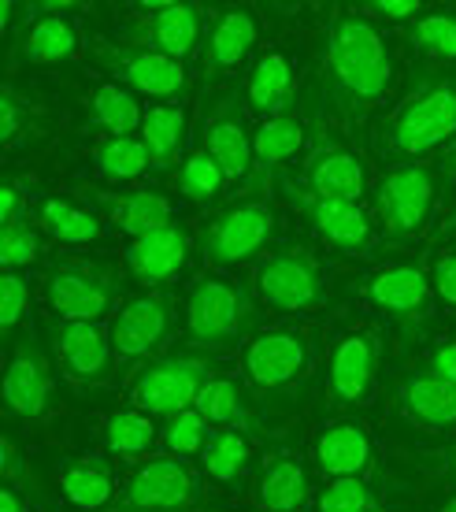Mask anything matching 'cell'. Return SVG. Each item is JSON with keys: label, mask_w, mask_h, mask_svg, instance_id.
<instances>
[{"label": "cell", "mask_w": 456, "mask_h": 512, "mask_svg": "<svg viewBox=\"0 0 456 512\" xmlns=\"http://www.w3.org/2000/svg\"><path fill=\"white\" fill-rule=\"evenodd\" d=\"M297 97V71H293L286 52H264L249 71V86H245V101L256 116L279 119L290 116V104Z\"/></svg>", "instance_id": "cb8c5ba5"}, {"label": "cell", "mask_w": 456, "mask_h": 512, "mask_svg": "<svg viewBox=\"0 0 456 512\" xmlns=\"http://www.w3.org/2000/svg\"><path fill=\"white\" fill-rule=\"evenodd\" d=\"M97 167H101V175H108L115 182L138 179V175L152 171L149 145L141 141V134H134V138H104L97 145Z\"/></svg>", "instance_id": "8d00e7d4"}, {"label": "cell", "mask_w": 456, "mask_h": 512, "mask_svg": "<svg viewBox=\"0 0 456 512\" xmlns=\"http://www.w3.org/2000/svg\"><path fill=\"white\" fill-rule=\"evenodd\" d=\"M456 141V75L431 71L412 82L390 116L375 130V149L393 167L419 164Z\"/></svg>", "instance_id": "7a4b0ae2"}, {"label": "cell", "mask_w": 456, "mask_h": 512, "mask_svg": "<svg viewBox=\"0 0 456 512\" xmlns=\"http://www.w3.org/2000/svg\"><path fill=\"white\" fill-rule=\"evenodd\" d=\"M256 19L249 8H223L216 12L208 38H204V75H230L238 71L256 49Z\"/></svg>", "instance_id": "603a6c76"}, {"label": "cell", "mask_w": 456, "mask_h": 512, "mask_svg": "<svg viewBox=\"0 0 456 512\" xmlns=\"http://www.w3.org/2000/svg\"><path fill=\"white\" fill-rule=\"evenodd\" d=\"M197 409L208 423H216L219 431H234V427H249V401L241 394V386L227 375H212L204 383L201 397H197Z\"/></svg>", "instance_id": "d6a6232c"}, {"label": "cell", "mask_w": 456, "mask_h": 512, "mask_svg": "<svg viewBox=\"0 0 456 512\" xmlns=\"http://www.w3.org/2000/svg\"><path fill=\"white\" fill-rule=\"evenodd\" d=\"M304 145V123L297 116H279V119H264L260 130L253 134V164L256 167H279L286 164L290 156L301 153Z\"/></svg>", "instance_id": "836d02e7"}, {"label": "cell", "mask_w": 456, "mask_h": 512, "mask_svg": "<svg viewBox=\"0 0 456 512\" xmlns=\"http://www.w3.org/2000/svg\"><path fill=\"white\" fill-rule=\"evenodd\" d=\"M319 75H323L334 108L349 123L368 116L390 93L393 82V60L379 26L368 15H334L319 45Z\"/></svg>", "instance_id": "6da1fadb"}, {"label": "cell", "mask_w": 456, "mask_h": 512, "mask_svg": "<svg viewBox=\"0 0 456 512\" xmlns=\"http://www.w3.org/2000/svg\"><path fill=\"white\" fill-rule=\"evenodd\" d=\"M241 364H245V375H249L253 386H260V390H279V386H290L293 379H301L308 372V364H312V342H308L304 331L271 327V331H260L245 342Z\"/></svg>", "instance_id": "9a60e30c"}, {"label": "cell", "mask_w": 456, "mask_h": 512, "mask_svg": "<svg viewBox=\"0 0 456 512\" xmlns=\"http://www.w3.org/2000/svg\"><path fill=\"white\" fill-rule=\"evenodd\" d=\"M101 205L108 208V216H112L115 227L123 234H130V242H134V238H145V234H152V231H164V227L175 223V219H171V201L156 190L104 193Z\"/></svg>", "instance_id": "484cf974"}, {"label": "cell", "mask_w": 456, "mask_h": 512, "mask_svg": "<svg viewBox=\"0 0 456 512\" xmlns=\"http://www.w3.org/2000/svg\"><path fill=\"white\" fill-rule=\"evenodd\" d=\"M368 12L375 15V19H386V23H405V19H419V12H423V4H416V0H371Z\"/></svg>", "instance_id": "7dc6e473"}, {"label": "cell", "mask_w": 456, "mask_h": 512, "mask_svg": "<svg viewBox=\"0 0 456 512\" xmlns=\"http://www.w3.org/2000/svg\"><path fill=\"white\" fill-rule=\"evenodd\" d=\"M364 297L405 338H423L434 320L431 275L419 264H408V260H397V264L371 271L368 279H364Z\"/></svg>", "instance_id": "8992f818"}, {"label": "cell", "mask_w": 456, "mask_h": 512, "mask_svg": "<svg viewBox=\"0 0 456 512\" xmlns=\"http://www.w3.org/2000/svg\"><path fill=\"white\" fill-rule=\"evenodd\" d=\"M319 512H379V498L364 479H330L319 494Z\"/></svg>", "instance_id": "60d3db41"}, {"label": "cell", "mask_w": 456, "mask_h": 512, "mask_svg": "<svg viewBox=\"0 0 456 512\" xmlns=\"http://www.w3.org/2000/svg\"><path fill=\"white\" fill-rule=\"evenodd\" d=\"M60 490L71 505L86 512L104 509L115 498V472L104 457H82V461L67 464L60 475Z\"/></svg>", "instance_id": "4dcf8cb0"}, {"label": "cell", "mask_w": 456, "mask_h": 512, "mask_svg": "<svg viewBox=\"0 0 456 512\" xmlns=\"http://www.w3.org/2000/svg\"><path fill=\"white\" fill-rule=\"evenodd\" d=\"M190 249H193L190 231L178 227V223H171V227H164V231H152V234H145V238H134V242H130L127 268L141 286L160 290L164 282H171L178 271L186 268Z\"/></svg>", "instance_id": "ffe728a7"}, {"label": "cell", "mask_w": 456, "mask_h": 512, "mask_svg": "<svg viewBox=\"0 0 456 512\" xmlns=\"http://www.w3.org/2000/svg\"><path fill=\"white\" fill-rule=\"evenodd\" d=\"M26 119H30V108H26V104L15 97L12 86H8V90L0 93V141H4V145H15V138L26 130Z\"/></svg>", "instance_id": "ee69618b"}, {"label": "cell", "mask_w": 456, "mask_h": 512, "mask_svg": "<svg viewBox=\"0 0 456 512\" xmlns=\"http://www.w3.org/2000/svg\"><path fill=\"white\" fill-rule=\"evenodd\" d=\"M41 253V238L30 231V223H8V227H0V264L4 271H15V268H26V264H34Z\"/></svg>", "instance_id": "b9f144b4"}, {"label": "cell", "mask_w": 456, "mask_h": 512, "mask_svg": "<svg viewBox=\"0 0 456 512\" xmlns=\"http://www.w3.org/2000/svg\"><path fill=\"white\" fill-rule=\"evenodd\" d=\"M427 368H431L434 379L456 386V342H442V346H434L431 364H427Z\"/></svg>", "instance_id": "c3c4849f"}, {"label": "cell", "mask_w": 456, "mask_h": 512, "mask_svg": "<svg viewBox=\"0 0 456 512\" xmlns=\"http://www.w3.org/2000/svg\"><path fill=\"white\" fill-rule=\"evenodd\" d=\"M186 130H190V119H186V108H182V104L160 101L145 108L141 141L149 145L152 171H167V167L178 164L182 145H186Z\"/></svg>", "instance_id": "4316f807"}, {"label": "cell", "mask_w": 456, "mask_h": 512, "mask_svg": "<svg viewBox=\"0 0 456 512\" xmlns=\"http://www.w3.org/2000/svg\"><path fill=\"white\" fill-rule=\"evenodd\" d=\"M78 49H82V38L67 15H38L19 41V56L34 64H60L78 56Z\"/></svg>", "instance_id": "f546056e"}, {"label": "cell", "mask_w": 456, "mask_h": 512, "mask_svg": "<svg viewBox=\"0 0 456 512\" xmlns=\"http://www.w3.org/2000/svg\"><path fill=\"white\" fill-rule=\"evenodd\" d=\"M201 498V479L182 457H152L127 479L115 512H190Z\"/></svg>", "instance_id": "8fae6325"}, {"label": "cell", "mask_w": 456, "mask_h": 512, "mask_svg": "<svg viewBox=\"0 0 456 512\" xmlns=\"http://www.w3.org/2000/svg\"><path fill=\"white\" fill-rule=\"evenodd\" d=\"M115 294H119L115 271L86 260H67L45 279L49 308L64 323H101L115 305Z\"/></svg>", "instance_id": "9c48e42d"}, {"label": "cell", "mask_w": 456, "mask_h": 512, "mask_svg": "<svg viewBox=\"0 0 456 512\" xmlns=\"http://www.w3.org/2000/svg\"><path fill=\"white\" fill-rule=\"evenodd\" d=\"M204 472L212 475L216 483H241L249 464H253V446L241 431H212L208 446L201 453Z\"/></svg>", "instance_id": "1f68e13d"}, {"label": "cell", "mask_w": 456, "mask_h": 512, "mask_svg": "<svg viewBox=\"0 0 456 512\" xmlns=\"http://www.w3.org/2000/svg\"><path fill=\"white\" fill-rule=\"evenodd\" d=\"M379 364H382V338L371 327H353L345 331L334 349H330L327 364V386L330 401L338 409H356L368 405L379 383Z\"/></svg>", "instance_id": "4fadbf2b"}, {"label": "cell", "mask_w": 456, "mask_h": 512, "mask_svg": "<svg viewBox=\"0 0 456 512\" xmlns=\"http://www.w3.org/2000/svg\"><path fill=\"white\" fill-rule=\"evenodd\" d=\"M175 331V305L167 290H145L138 297H127L119 312L112 316V349L115 360L123 364H138L149 360L167 346V338Z\"/></svg>", "instance_id": "7c38bea8"}, {"label": "cell", "mask_w": 456, "mask_h": 512, "mask_svg": "<svg viewBox=\"0 0 456 512\" xmlns=\"http://www.w3.org/2000/svg\"><path fill=\"white\" fill-rule=\"evenodd\" d=\"M56 353H60V364L64 372L75 379V383L97 386L112 375L115 364V349L112 338L101 331V323H56Z\"/></svg>", "instance_id": "ac0fdd59"}, {"label": "cell", "mask_w": 456, "mask_h": 512, "mask_svg": "<svg viewBox=\"0 0 456 512\" xmlns=\"http://www.w3.org/2000/svg\"><path fill=\"white\" fill-rule=\"evenodd\" d=\"M438 512H456V494H453V498H449V501H445V505H442V509H438Z\"/></svg>", "instance_id": "db71d44e"}, {"label": "cell", "mask_w": 456, "mask_h": 512, "mask_svg": "<svg viewBox=\"0 0 456 512\" xmlns=\"http://www.w3.org/2000/svg\"><path fill=\"white\" fill-rule=\"evenodd\" d=\"M431 286H434V297H438L445 308H453V312H456V253L434 256Z\"/></svg>", "instance_id": "f6af8a7d"}, {"label": "cell", "mask_w": 456, "mask_h": 512, "mask_svg": "<svg viewBox=\"0 0 456 512\" xmlns=\"http://www.w3.org/2000/svg\"><path fill=\"white\" fill-rule=\"evenodd\" d=\"M316 464L330 479H364L375 464L368 427L360 420H338L316 438Z\"/></svg>", "instance_id": "7402d4cb"}, {"label": "cell", "mask_w": 456, "mask_h": 512, "mask_svg": "<svg viewBox=\"0 0 456 512\" xmlns=\"http://www.w3.org/2000/svg\"><path fill=\"white\" fill-rule=\"evenodd\" d=\"M8 223H23V190H19V182L0 186V227H8Z\"/></svg>", "instance_id": "681fc988"}, {"label": "cell", "mask_w": 456, "mask_h": 512, "mask_svg": "<svg viewBox=\"0 0 456 512\" xmlns=\"http://www.w3.org/2000/svg\"><path fill=\"white\" fill-rule=\"evenodd\" d=\"M41 223H45V231L52 238L71 245H86L101 238V219L93 216V212H86V208L64 201V197H45L41 201Z\"/></svg>", "instance_id": "d590c367"}, {"label": "cell", "mask_w": 456, "mask_h": 512, "mask_svg": "<svg viewBox=\"0 0 456 512\" xmlns=\"http://www.w3.org/2000/svg\"><path fill=\"white\" fill-rule=\"evenodd\" d=\"M279 219L264 201H241L223 208L201 227V253L212 268H241L260 260L271 238H275Z\"/></svg>", "instance_id": "5b68a950"}, {"label": "cell", "mask_w": 456, "mask_h": 512, "mask_svg": "<svg viewBox=\"0 0 456 512\" xmlns=\"http://www.w3.org/2000/svg\"><path fill=\"white\" fill-rule=\"evenodd\" d=\"M104 438H108V453L123 457V461H134L141 453H149V446L156 442V423H152L149 412L130 405V409H119L108 416Z\"/></svg>", "instance_id": "e575fe53"}, {"label": "cell", "mask_w": 456, "mask_h": 512, "mask_svg": "<svg viewBox=\"0 0 456 512\" xmlns=\"http://www.w3.org/2000/svg\"><path fill=\"white\" fill-rule=\"evenodd\" d=\"M408 41L416 45L419 52H427L434 60H445V64H453L456 60V12H427L419 15L416 23H412V34Z\"/></svg>", "instance_id": "f35d334b"}, {"label": "cell", "mask_w": 456, "mask_h": 512, "mask_svg": "<svg viewBox=\"0 0 456 512\" xmlns=\"http://www.w3.org/2000/svg\"><path fill=\"white\" fill-rule=\"evenodd\" d=\"M201 34H204V15L197 4H149L145 19L134 30L138 45L164 52L171 60L190 56L201 45Z\"/></svg>", "instance_id": "44dd1931"}, {"label": "cell", "mask_w": 456, "mask_h": 512, "mask_svg": "<svg viewBox=\"0 0 456 512\" xmlns=\"http://www.w3.org/2000/svg\"><path fill=\"white\" fill-rule=\"evenodd\" d=\"M26 308H30V282L19 271H4L0 275V327L12 331L26 316Z\"/></svg>", "instance_id": "7bdbcfd3"}, {"label": "cell", "mask_w": 456, "mask_h": 512, "mask_svg": "<svg viewBox=\"0 0 456 512\" xmlns=\"http://www.w3.org/2000/svg\"><path fill=\"white\" fill-rule=\"evenodd\" d=\"M175 182H178V193H182V197H190V201H197V205H212L219 193L227 190V175H223V167L204 153V149H193V153L182 160Z\"/></svg>", "instance_id": "74e56055"}, {"label": "cell", "mask_w": 456, "mask_h": 512, "mask_svg": "<svg viewBox=\"0 0 456 512\" xmlns=\"http://www.w3.org/2000/svg\"><path fill=\"white\" fill-rule=\"evenodd\" d=\"M397 401H401V412L419 427H431V431L456 427V386L434 379L431 372L405 375Z\"/></svg>", "instance_id": "d4e9b609"}, {"label": "cell", "mask_w": 456, "mask_h": 512, "mask_svg": "<svg viewBox=\"0 0 456 512\" xmlns=\"http://www.w3.org/2000/svg\"><path fill=\"white\" fill-rule=\"evenodd\" d=\"M253 294L275 312H316L327 301L330 282L316 253L301 245H282L256 264Z\"/></svg>", "instance_id": "277c9868"}, {"label": "cell", "mask_w": 456, "mask_h": 512, "mask_svg": "<svg viewBox=\"0 0 456 512\" xmlns=\"http://www.w3.org/2000/svg\"><path fill=\"white\" fill-rule=\"evenodd\" d=\"M445 160H449V171H456V141H453V149H449V156H445Z\"/></svg>", "instance_id": "f5cc1de1"}, {"label": "cell", "mask_w": 456, "mask_h": 512, "mask_svg": "<svg viewBox=\"0 0 456 512\" xmlns=\"http://www.w3.org/2000/svg\"><path fill=\"white\" fill-rule=\"evenodd\" d=\"M256 501L267 512H304L308 505V472L293 453H279L264 464Z\"/></svg>", "instance_id": "83f0119b"}, {"label": "cell", "mask_w": 456, "mask_h": 512, "mask_svg": "<svg viewBox=\"0 0 456 512\" xmlns=\"http://www.w3.org/2000/svg\"><path fill=\"white\" fill-rule=\"evenodd\" d=\"M97 60L127 90L149 93V97H160V101H175V97L186 93V67H182V60H171V56L156 49L101 41L97 45Z\"/></svg>", "instance_id": "5bb4252c"}, {"label": "cell", "mask_w": 456, "mask_h": 512, "mask_svg": "<svg viewBox=\"0 0 456 512\" xmlns=\"http://www.w3.org/2000/svg\"><path fill=\"white\" fill-rule=\"evenodd\" d=\"M4 405L23 416V420H38L52 409V372L49 360L30 338L19 342L8 360V372H4Z\"/></svg>", "instance_id": "d6986e66"}, {"label": "cell", "mask_w": 456, "mask_h": 512, "mask_svg": "<svg viewBox=\"0 0 456 512\" xmlns=\"http://www.w3.org/2000/svg\"><path fill=\"white\" fill-rule=\"evenodd\" d=\"M0 512H34V505L23 501V494L15 487H4L0 490Z\"/></svg>", "instance_id": "f907efd6"}, {"label": "cell", "mask_w": 456, "mask_h": 512, "mask_svg": "<svg viewBox=\"0 0 456 512\" xmlns=\"http://www.w3.org/2000/svg\"><path fill=\"white\" fill-rule=\"evenodd\" d=\"M260 297L230 275H204L186 297V342L197 349L238 346L260 320Z\"/></svg>", "instance_id": "3957f363"}, {"label": "cell", "mask_w": 456, "mask_h": 512, "mask_svg": "<svg viewBox=\"0 0 456 512\" xmlns=\"http://www.w3.org/2000/svg\"><path fill=\"white\" fill-rule=\"evenodd\" d=\"M0 475L8 487H30V464L23 461V453L15 449L12 438H0Z\"/></svg>", "instance_id": "bcb514c9"}, {"label": "cell", "mask_w": 456, "mask_h": 512, "mask_svg": "<svg viewBox=\"0 0 456 512\" xmlns=\"http://www.w3.org/2000/svg\"><path fill=\"white\" fill-rule=\"evenodd\" d=\"M86 112L89 123L101 127L108 138H134V134H141V123H145V108L119 82H104V86L89 93Z\"/></svg>", "instance_id": "f1b7e54d"}, {"label": "cell", "mask_w": 456, "mask_h": 512, "mask_svg": "<svg viewBox=\"0 0 456 512\" xmlns=\"http://www.w3.org/2000/svg\"><path fill=\"white\" fill-rule=\"evenodd\" d=\"M201 149L219 167L227 182H238L253 171V134H249V123H245V108H241L238 93H223L212 108V116L204 123V141Z\"/></svg>", "instance_id": "2e32d148"}, {"label": "cell", "mask_w": 456, "mask_h": 512, "mask_svg": "<svg viewBox=\"0 0 456 512\" xmlns=\"http://www.w3.org/2000/svg\"><path fill=\"white\" fill-rule=\"evenodd\" d=\"M212 423L204 420L201 409H186L178 412V416H171L164 427V446L171 449V453H178V457H190V453H204V446H208V438H212V431H208Z\"/></svg>", "instance_id": "ab89813d"}, {"label": "cell", "mask_w": 456, "mask_h": 512, "mask_svg": "<svg viewBox=\"0 0 456 512\" xmlns=\"http://www.w3.org/2000/svg\"><path fill=\"white\" fill-rule=\"evenodd\" d=\"M434 171L427 164L390 167L375 186V212L390 238H416L434 212Z\"/></svg>", "instance_id": "ba28073f"}, {"label": "cell", "mask_w": 456, "mask_h": 512, "mask_svg": "<svg viewBox=\"0 0 456 512\" xmlns=\"http://www.w3.org/2000/svg\"><path fill=\"white\" fill-rule=\"evenodd\" d=\"M304 186L319 197L360 201V193L368 190V171H364V160L349 145L319 134L312 153H308V164H304Z\"/></svg>", "instance_id": "e0dca14e"}, {"label": "cell", "mask_w": 456, "mask_h": 512, "mask_svg": "<svg viewBox=\"0 0 456 512\" xmlns=\"http://www.w3.org/2000/svg\"><path fill=\"white\" fill-rule=\"evenodd\" d=\"M279 186H282V197L304 216V223L327 245H334L338 253H368L371 249L375 227H371L368 212L360 208V201L319 197V193H312L297 179H282Z\"/></svg>", "instance_id": "30bf717a"}, {"label": "cell", "mask_w": 456, "mask_h": 512, "mask_svg": "<svg viewBox=\"0 0 456 512\" xmlns=\"http://www.w3.org/2000/svg\"><path fill=\"white\" fill-rule=\"evenodd\" d=\"M442 231H445V234H453V231H456V205H453V208H449V216H445V223H442Z\"/></svg>", "instance_id": "816d5d0a"}, {"label": "cell", "mask_w": 456, "mask_h": 512, "mask_svg": "<svg viewBox=\"0 0 456 512\" xmlns=\"http://www.w3.org/2000/svg\"><path fill=\"white\" fill-rule=\"evenodd\" d=\"M212 379V364L204 357H164L152 360L130 383V405L149 416H178L197 409L204 383Z\"/></svg>", "instance_id": "52a82bcc"}]
</instances>
